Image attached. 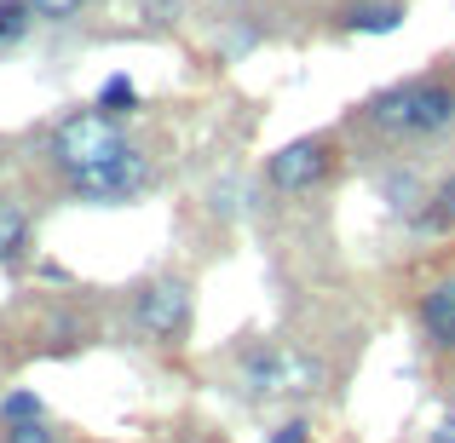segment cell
Masks as SVG:
<instances>
[{
    "mask_svg": "<svg viewBox=\"0 0 455 443\" xmlns=\"http://www.w3.org/2000/svg\"><path fill=\"white\" fill-rule=\"evenodd\" d=\"M340 133L357 150L380 155H410L455 133V58H433L415 75H398L375 87L363 104H352Z\"/></svg>",
    "mask_w": 455,
    "mask_h": 443,
    "instance_id": "1",
    "label": "cell"
},
{
    "mask_svg": "<svg viewBox=\"0 0 455 443\" xmlns=\"http://www.w3.org/2000/svg\"><path fill=\"white\" fill-rule=\"evenodd\" d=\"M334 386V368L317 345L300 340H248L236 352V392L248 403H289L306 409Z\"/></svg>",
    "mask_w": 455,
    "mask_h": 443,
    "instance_id": "2",
    "label": "cell"
},
{
    "mask_svg": "<svg viewBox=\"0 0 455 443\" xmlns=\"http://www.w3.org/2000/svg\"><path fill=\"white\" fill-rule=\"evenodd\" d=\"M127 322H133L139 340L179 352L196 328V289H190L185 271H150L133 294H127Z\"/></svg>",
    "mask_w": 455,
    "mask_h": 443,
    "instance_id": "3",
    "label": "cell"
},
{
    "mask_svg": "<svg viewBox=\"0 0 455 443\" xmlns=\"http://www.w3.org/2000/svg\"><path fill=\"white\" fill-rule=\"evenodd\" d=\"M346 133L334 127V133H300L289 138V145H277L266 155V167H259V185L271 190V196H317V190H329L334 178H340L346 167Z\"/></svg>",
    "mask_w": 455,
    "mask_h": 443,
    "instance_id": "4",
    "label": "cell"
},
{
    "mask_svg": "<svg viewBox=\"0 0 455 443\" xmlns=\"http://www.w3.org/2000/svg\"><path fill=\"white\" fill-rule=\"evenodd\" d=\"M127 138H133V133H127V122H122V115H104L99 104H81V110L58 115V122L46 127L41 155H46V167L58 173V185H64V178L87 173L92 162H104L110 150H122Z\"/></svg>",
    "mask_w": 455,
    "mask_h": 443,
    "instance_id": "5",
    "label": "cell"
},
{
    "mask_svg": "<svg viewBox=\"0 0 455 443\" xmlns=\"http://www.w3.org/2000/svg\"><path fill=\"white\" fill-rule=\"evenodd\" d=\"M156 155L139 145V138H127L122 150H110L104 162H92L87 173L64 178V190L76 202H87V208H133L139 196H150L156 190Z\"/></svg>",
    "mask_w": 455,
    "mask_h": 443,
    "instance_id": "6",
    "label": "cell"
},
{
    "mask_svg": "<svg viewBox=\"0 0 455 443\" xmlns=\"http://www.w3.org/2000/svg\"><path fill=\"white\" fill-rule=\"evenodd\" d=\"M415 334H421V352L433 357L438 368V392L450 398L455 409V259L438 265L433 277L415 289Z\"/></svg>",
    "mask_w": 455,
    "mask_h": 443,
    "instance_id": "7",
    "label": "cell"
},
{
    "mask_svg": "<svg viewBox=\"0 0 455 443\" xmlns=\"http://www.w3.org/2000/svg\"><path fill=\"white\" fill-rule=\"evenodd\" d=\"M427 185H433V173H427L415 155H387V167L375 173V190H380V202H387L398 219H410L415 208H421V196H427Z\"/></svg>",
    "mask_w": 455,
    "mask_h": 443,
    "instance_id": "8",
    "label": "cell"
},
{
    "mask_svg": "<svg viewBox=\"0 0 455 443\" xmlns=\"http://www.w3.org/2000/svg\"><path fill=\"white\" fill-rule=\"evenodd\" d=\"M403 225H410L415 236H427V242H444V236L455 231V167H450V173H433L421 208H415Z\"/></svg>",
    "mask_w": 455,
    "mask_h": 443,
    "instance_id": "9",
    "label": "cell"
},
{
    "mask_svg": "<svg viewBox=\"0 0 455 443\" xmlns=\"http://www.w3.org/2000/svg\"><path fill=\"white\" fill-rule=\"evenodd\" d=\"M410 18V0H340L334 29L340 35H392Z\"/></svg>",
    "mask_w": 455,
    "mask_h": 443,
    "instance_id": "10",
    "label": "cell"
},
{
    "mask_svg": "<svg viewBox=\"0 0 455 443\" xmlns=\"http://www.w3.org/2000/svg\"><path fill=\"white\" fill-rule=\"evenodd\" d=\"M29 254V213L12 196H0V265H18Z\"/></svg>",
    "mask_w": 455,
    "mask_h": 443,
    "instance_id": "11",
    "label": "cell"
},
{
    "mask_svg": "<svg viewBox=\"0 0 455 443\" xmlns=\"http://www.w3.org/2000/svg\"><path fill=\"white\" fill-rule=\"evenodd\" d=\"M92 104H99L104 115H122V122H133V115H139V87H133V75H104V87L92 92Z\"/></svg>",
    "mask_w": 455,
    "mask_h": 443,
    "instance_id": "12",
    "label": "cell"
},
{
    "mask_svg": "<svg viewBox=\"0 0 455 443\" xmlns=\"http://www.w3.org/2000/svg\"><path fill=\"white\" fill-rule=\"evenodd\" d=\"M29 29H35V6H29V0H0V52L23 46Z\"/></svg>",
    "mask_w": 455,
    "mask_h": 443,
    "instance_id": "13",
    "label": "cell"
},
{
    "mask_svg": "<svg viewBox=\"0 0 455 443\" xmlns=\"http://www.w3.org/2000/svg\"><path fill=\"white\" fill-rule=\"evenodd\" d=\"M0 443H64V426H58L52 415H35V421L0 426Z\"/></svg>",
    "mask_w": 455,
    "mask_h": 443,
    "instance_id": "14",
    "label": "cell"
},
{
    "mask_svg": "<svg viewBox=\"0 0 455 443\" xmlns=\"http://www.w3.org/2000/svg\"><path fill=\"white\" fill-rule=\"evenodd\" d=\"M35 415H46V403L35 398L29 386H12L6 398H0V426H12V421H35Z\"/></svg>",
    "mask_w": 455,
    "mask_h": 443,
    "instance_id": "15",
    "label": "cell"
},
{
    "mask_svg": "<svg viewBox=\"0 0 455 443\" xmlns=\"http://www.w3.org/2000/svg\"><path fill=\"white\" fill-rule=\"evenodd\" d=\"M185 6L190 0H139V18H145L150 29H179V23H185Z\"/></svg>",
    "mask_w": 455,
    "mask_h": 443,
    "instance_id": "16",
    "label": "cell"
},
{
    "mask_svg": "<svg viewBox=\"0 0 455 443\" xmlns=\"http://www.w3.org/2000/svg\"><path fill=\"white\" fill-rule=\"evenodd\" d=\"M35 6V23H76L92 0H29Z\"/></svg>",
    "mask_w": 455,
    "mask_h": 443,
    "instance_id": "17",
    "label": "cell"
},
{
    "mask_svg": "<svg viewBox=\"0 0 455 443\" xmlns=\"http://www.w3.org/2000/svg\"><path fill=\"white\" fill-rule=\"evenodd\" d=\"M311 415H289V421L277 426V432H266V443H311Z\"/></svg>",
    "mask_w": 455,
    "mask_h": 443,
    "instance_id": "18",
    "label": "cell"
},
{
    "mask_svg": "<svg viewBox=\"0 0 455 443\" xmlns=\"http://www.w3.org/2000/svg\"><path fill=\"white\" fill-rule=\"evenodd\" d=\"M427 443H455V421H444V426H438V432L427 438Z\"/></svg>",
    "mask_w": 455,
    "mask_h": 443,
    "instance_id": "19",
    "label": "cell"
},
{
    "mask_svg": "<svg viewBox=\"0 0 455 443\" xmlns=\"http://www.w3.org/2000/svg\"><path fill=\"white\" fill-rule=\"evenodd\" d=\"M173 443H220V438H173Z\"/></svg>",
    "mask_w": 455,
    "mask_h": 443,
    "instance_id": "20",
    "label": "cell"
}]
</instances>
